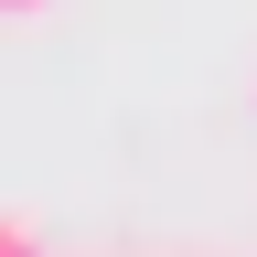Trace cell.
Wrapping results in <instances>:
<instances>
[{
	"label": "cell",
	"instance_id": "6da1fadb",
	"mask_svg": "<svg viewBox=\"0 0 257 257\" xmlns=\"http://www.w3.org/2000/svg\"><path fill=\"white\" fill-rule=\"evenodd\" d=\"M0 257H43V225H32V214H11V225H0Z\"/></svg>",
	"mask_w": 257,
	"mask_h": 257
},
{
	"label": "cell",
	"instance_id": "7a4b0ae2",
	"mask_svg": "<svg viewBox=\"0 0 257 257\" xmlns=\"http://www.w3.org/2000/svg\"><path fill=\"white\" fill-rule=\"evenodd\" d=\"M0 11H11V22H43V11H54V0H0Z\"/></svg>",
	"mask_w": 257,
	"mask_h": 257
},
{
	"label": "cell",
	"instance_id": "3957f363",
	"mask_svg": "<svg viewBox=\"0 0 257 257\" xmlns=\"http://www.w3.org/2000/svg\"><path fill=\"white\" fill-rule=\"evenodd\" d=\"M246 107H257V86H246Z\"/></svg>",
	"mask_w": 257,
	"mask_h": 257
}]
</instances>
